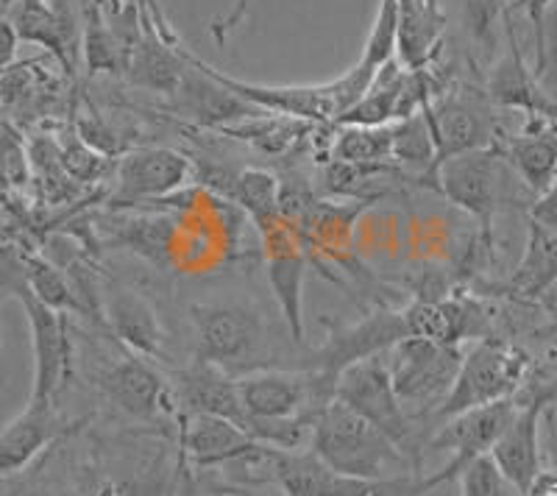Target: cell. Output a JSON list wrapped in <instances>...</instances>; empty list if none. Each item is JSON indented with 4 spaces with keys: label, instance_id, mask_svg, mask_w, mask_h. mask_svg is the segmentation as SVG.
Here are the masks:
<instances>
[{
    "label": "cell",
    "instance_id": "obj_1",
    "mask_svg": "<svg viewBox=\"0 0 557 496\" xmlns=\"http://www.w3.org/2000/svg\"><path fill=\"white\" fill-rule=\"evenodd\" d=\"M310 452L330 469L362 480L405 478L401 469L410 463V458L399 446L385 438L374 424H368L355 410H348L335 396L323 405V410L312 421Z\"/></svg>",
    "mask_w": 557,
    "mask_h": 496
},
{
    "label": "cell",
    "instance_id": "obj_35",
    "mask_svg": "<svg viewBox=\"0 0 557 496\" xmlns=\"http://www.w3.org/2000/svg\"><path fill=\"white\" fill-rule=\"evenodd\" d=\"M552 3L555 0H507V7L527 14L532 32H535V67L532 71L541 78L546 73V14H549Z\"/></svg>",
    "mask_w": 557,
    "mask_h": 496
},
{
    "label": "cell",
    "instance_id": "obj_34",
    "mask_svg": "<svg viewBox=\"0 0 557 496\" xmlns=\"http://www.w3.org/2000/svg\"><path fill=\"white\" fill-rule=\"evenodd\" d=\"M457 480H460V496H521L513 485L502 478L499 469L487 455L466 466Z\"/></svg>",
    "mask_w": 557,
    "mask_h": 496
},
{
    "label": "cell",
    "instance_id": "obj_13",
    "mask_svg": "<svg viewBox=\"0 0 557 496\" xmlns=\"http://www.w3.org/2000/svg\"><path fill=\"white\" fill-rule=\"evenodd\" d=\"M112 207H148L190 187L196 165L190 157L168 146H137L121 153L114 165Z\"/></svg>",
    "mask_w": 557,
    "mask_h": 496
},
{
    "label": "cell",
    "instance_id": "obj_3",
    "mask_svg": "<svg viewBox=\"0 0 557 496\" xmlns=\"http://www.w3.org/2000/svg\"><path fill=\"white\" fill-rule=\"evenodd\" d=\"M530 374L532 360L521 346L505 337H480L469 351H462L460 371L441 408L435 410L437 419L444 421L466 410L513 399Z\"/></svg>",
    "mask_w": 557,
    "mask_h": 496
},
{
    "label": "cell",
    "instance_id": "obj_38",
    "mask_svg": "<svg viewBox=\"0 0 557 496\" xmlns=\"http://www.w3.org/2000/svg\"><path fill=\"white\" fill-rule=\"evenodd\" d=\"M17 48H20V39L14 34L12 20L7 14L0 12V76L17 62Z\"/></svg>",
    "mask_w": 557,
    "mask_h": 496
},
{
    "label": "cell",
    "instance_id": "obj_39",
    "mask_svg": "<svg viewBox=\"0 0 557 496\" xmlns=\"http://www.w3.org/2000/svg\"><path fill=\"white\" fill-rule=\"evenodd\" d=\"M12 3H14V0H0V12L7 14L9 9H12Z\"/></svg>",
    "mask_w": 557,
    "mask_h": 496
},
{
    "label": "cell",
    "instance_id": "obj_27",
    "mask_svg": "<svg viewBox=\"0 0 557 496\" xmlns=\"http://www.w3.org/2000/svg\"><path fill=\"white\" fill-rule=\"evenodd\" d=\"M557 276V237L555 230L541 226V223L530 221L527 230V243L521 262L516 265L513 276L507 282V287L521 296V299H549L555 290Z\"/></svg>",
    "mask_w": 557,
    "mask_h": 496
},
{
    "label": "cell",
    "instance_id": "obj_21",
    "mask_svg": "<svg viewBox=\"0 0 557 496\" xmlns=\"http://www.w3.org/2000/svg\"><path fill=\"white\" fill-rule=\"evenodd\" d=\"M7 17L12 20L20 42L39 45L62 67L70 82L76 78L78 42H82L76 20L59 14L48 0H14Z\"/></svg>",
    "mask_w": 557,
    "mask_h": 496
},
{
    "label": "cell",
    "instance_id": "obj_7",
    "mask_svg": "<svg viewBox=\"0 0 557 496\" xmlns=\"http://www.w3.org/2000/svg\"><path fill=\"white\" fill-rule=\"evenodd\" d=\"M462 363V349L435 344L426 337H401L385 351V365L393 390L401 405H412L416 416L437 410L449 394Z\"/></svg>",
    "mask_w": 557,
    "mask_h": 496
},
{
    "label": "cell",
    "instance_id": "obj_5",
    "mask_svg": "<svg viewBox=\"0 0 557 496\" xmlns=\"http://www.w3.org/2000/svg\"><path fill=\"white\" fill-rule=\"evenodd\" d=\"M237 396L248 421H307L312 424L335 396V380L318 371H251L237 376Z\"/></svg>",
    "mask_w": 557,
    "mask_h": 496
},
{
    "label": "cell",
    "instance_id": "obj_4",
    "mask_svg": "<svg viewBox=\"0 0 557 496\" xmlns=\"http://www.w3.org/2000/svg\"><path fill=\"white\" fill-rule=\"evenodd\" d=\"M262 480L278 485L285 496H416V478L362 480L330 469L310 449H273L265 446L257 463Z\"/></svg>",
    "mask_w": 557,
    "mask_h": 496
},
{
    "label": "cell",
    "instance_id": "obj_32",
    "mask_svg": "<svg viewBox=\"0 0 557 496\" xmlns=\"http://www.w3.org/2000/svg\"><path fill=\"white\" fill-rule=\"evenodd\" d=\"M396 32H399V0H376L374 23L368 28L366 45L357 59L366 71H380L396 57Z\"/></svg>",
    "mask_w": 557,
    "mask_h": 496
},
{
    "label": "cell",
    "instance_id": "obj_2",
    "mask_svg": "<svg viewBox=\"0 0 557 496\" xmlns=\"http://www.w3.org/2000/svg\"><path fill=\"white\" fill-rule=\"evenodd\" d=\"M193 62H196L203 73H209V76L215 78L223 89H228L232 96L246 101L248 107L262 109V112H273V115L298 117V121L307 123H330V126H335V123L346 115L348 109L360 101L362 92H366L368 84H371V78H374L376 73L355 64V67L343 73V76L323 84H253L226 76V73H221L209 62L198 59L196 53H193Z\"/></svg>",
    "mask_w": 557,
    "mask_h": 496
},
{
    "label": "cell",
    "instance_id": "obj_16",
    "mask_svg": "<svg viewBox=\"0 0 557 496\" xmlns=\"http://www.w3.org/2000/svg\"><path fill=\"white\" fill-rule=\"evenodd\" d=\"M407 337L405 319H401V310H387V307H380V310L368 312L366 319L357 321L351 326H343V330H335L326 344L315 351L312 357L310 371H318V374L330 376L335 380L343 369L348 365L360 363V360H368V357H380L391 349L396 340Z\"/></svg>",
    "mask_w": 557,
    "mask_h": 496
},
{
    "label": "cell",
    "instance_id": "obj_37",
    "mask_svg": "<svg viewBox=\"0 0 557 496\" xmlns=\"http://www.w3.org/2000/svg\"><path fill=\"white\" fill-rule=\"evenodd\" d=\"M117 3H123V7H132V9H137V12L146 14V17L151 20V26L157 28V34L165 39V42L182 45L176 28L171 26V20H168L165 9H162V3H159V0H117Z\"/></svg>",
    "mask_w": 557,
    "mask_h": 496
},
{
    "label": "cell",
    "instance_id": "obj_26",
    "mask_svg": "<svg viewBox=\"0 0 557 496\" xmlns=\"http://www.w3.org/2000/svg\"><path fill=\"white\" fill-rule=\"evenodd\" d=\"M73 89L64 92L57 73L45 62H14L0 76V115L48 117L62 103L70 107Z\"/></svg>",
    "mask_w": 557,
    "mask_h": 496
},
{
    "label": "cell",
    "instance_id": "obj_22",
    "mask_svg": "<svg viewBox=\"0 0 557 496\" xmlns=\"http://www.w3.org/2000/svg\"><path fill=\"white\" fill-rule=\"evenodd\" d=\"M248 433L215 416L182 413V452L198 469H218L228 463H246L262 452Z\"/></svg>",
    "mask_w": 557,
    "mask_h": 496
},
{
    "label": "cell",
    "instance_id": "obj_17",
    "mask_svg": "<svg viewBox=\"0 0 557 496\" xmlns=\"http://www.w3.org/2000/svg\"><path fill=\"white\" fill-rule=\"evenodd\" d=\"M494 148L502 162L519 176L521 185L532 193V198L555 190L557 178V142L555 117L524 115L521 132H496Z\"/></svg>",
    "mask_w": 557,
    "mask_h": 496
},
{
    "label": "cell",
    "instance_id": "obj_12",
    "mask_svg": "<svg viewBox=\"0 0 557 496\" xmlns=\"http://www.w3.org/2000/svg\"><path fill=\"white\" fill-rule=\"evenodd\" d=\"M23 268V265H20ZM7 293L26 310L28 330H32V355H34V380L28 401H45L57 405L73 369V344H70L67 315L51 310L34 296L23 282V274L12 282Z\"/></svg>",
    "mask_w": 557,
    "mask_h": 496
},
{
    "label": "cell",
    "instance_id": "obj_19",
    "mask_svg": "<svg viewBox=\"0 0 557 496\" xmlns=\"http://www.w3.org/2000/svg\"><path fill=\"white\" fill-rule=\"evenodd\" d=\"M98 388L114 408L139 421H153L171 410V385L146 357L121 355L101 371Z\"/></svg>",
    "mask_w": 557,
    "mask_h": 496
},
{
    "label": "cell",
    "instance_id": "obj_40",
    "mask_svg": "<svg viewBox=\"0 0 557 496\" xmlns=\"http://www.w3.org/2000/svg\"><path fill=\"white\" fill-rule=\"evenodd\" d=\"M541 496H555V494H541Z\"/></svg>",
    "mask_w": 557,
    "mask_h": 496
},
{
    "label": "cell",
    "instance_id": "obj_33",
    "mask_svg": "<svg viewBox=\"0 0 557 496\" xmlns=\"http://www.w3.org/2000/svg\"><path fill=\"white\" fill-rule=\"evenodd\" d=\"M507 12V0H466V32L474 39L476 51H491L496 45V23Z\"/></svg>",
    "mask_w": 557,
    "mask_h": 496
},
{
    "label": "cell",
    "instance_id": "obj_36",
    "mask_svg": "<svg viewBox=\"0 0 557 496\" xmlns=\"http://www.w3.org/2000/svg\"><path fill=\"white\" fill-rule=\"evenodd\" d=\"M251 3L253 0H235V3L228 7L226 14H221V17H215L212 23H209V34H212V39H215L221 48L232 39V34L246 23L248 12H251Z\"/></svg>",
    "mask_w": 557,
    "mask_h": 496
},
{
    "label": "cell",
    "instance_id": "obj_15",
    "mask_svg": "<svg viewBox=\"0 0 557 496\" xmlns=\"http://www.w3.org/2000/svg\"><path fill=\"white\" fill-rule=\"evenodd\" d=\"M502 34H505V51L491 64L482 96L487 98L491 107L516 109L521 115L555 117V101H552L541 76L532 71V64L527 62L524 51H521L513 28V9L510 7H507L505 20H502Z\"/></svg>",
    "mask_w": 557,
    "mask_h": 496
},
{
    "label": "cell",
    "instance_id": "obj_29",
    "mask_svg": "<svg viewBox=\"0 0 557 496\" xmlns=\"http://www.w3.org/2000/svg\"><path fill=\"white\" fill-rule=\"evenodd\" d=\"M114 246H123L153 265H171L178 248V226L159 212H128L114 226Z\"/></svg>",
    "mask_w": 557,
    "mask_h": 496
},
{
    "label": "cell",
    "instance_id": "obj_18",
    "mask_svg": "<svg viewBox=\"0 0 557 496\" xmlns=\"http://www.w3.org/2000/svg\"><path fill=\"white\" fill-rule=\"evenodd\" d=\"M555 399H535L527 405H516V416L502 430L496 444L491 446L487 458L494 460L502 478L513 485L521 496L532 488L544 466H541V421L552 413Z\"/></svg>",
    "mask_w": 557,
    "mask_h": 496
},
{
    "label": "cell",
    "instance_id": "obj_8",
    "mask_svg": "<svg viewBox=\"0 0 557 496\" xmlns=\"http://www.w3.org/2000/svg\"><path fill=\"white\" fill-rule=\"evenodd\" d=\"M491 109L494 107L482 96V89L457 82L421 109L432 140V153H435L432 171L451 157L494 146L499 121Z\"/></svg>",
    "mask_w": 557,
    "mask_h": 496
},
{
    "label": "cell",
    "instance_id": "obj_31",
    "mask_svg": "<svg viewBox=\"0 0 557 496\" xmlns=\"http://www.w3.org/2000/svg\"><path fill=\"white\" fill-rule=\"evenodd\" d=\"M391 165L401 176L430 182L435 153H432L430 132H426L421 112L399 123H391Z\"/></svg>",
    "mask_w": 557,
    "mask_h": 496
},
{
    "label": "cell",
    "instance_id": "obj_23",
    "mask_svg": "<svg viewBox=\"0 0 557 496\" xmlns=\"http://www.w3.org/2000/svg\"><path fill=\"white\" fill-rule=\"evenodd\" d=\"M62 433L64 421L57 405L28 401L26 410L0 430V483L26 471Z\"/></svg>",
    "mask_w": 557,
    "mask_h": 496
},
{
    "label": "cell",
    "instance_id": "obj_41",
    "mask_svg": "<svg viewBox=\"0 0 557 496\" xmlns=\"http://www.w3.org/2000/svg\"><path fill=\"white\" fill-rule=\"evenodd\" d=\"M0 349H3V344H0Z\"/></svg>",
    "mask_w": 557,
    "mask_h": 496
},
{
    "label": "cell",
    "instance_id": "obj_11",
    "mask_svg": "<svg viewBox=\"0 0 557 496\" xmlns=\"http://www.w3.org/2000/svg\"><path fill=\"white\" fill-rule=\"evenodd\" d=\"M513 416L516 401L505 399L494 401V405H485V408L466 410V413L444 419V424L437 426V433L432 435L426 449H430V452H449L451 458L446 460L441 469L432 471L430 478H416V496L430 494L437 485L455 483L466 466L491 452V446L496 444V438H499L502 430L510 424Z\"/></svg>",
    "mask_w": 557,
    "mask_h": 496
},
{
    "label": "cell",
    "instance_id": "obj_6",
    "mask_svg": "<svg viewBox=\"0 0 557 496\" xmlns=\"http://www.w3.org/2000/svg\"><path fill=\"white\" fill-rule=\"evenodd\" d=\"M335 399L343 401L348 410L374 424L385 438L399 446L410 458L412 469H421V452L416 446V426L407 419L399 396L393 390L391 374H387L385 355L368 357L360 363L348 365L335 376Z\"/></svg>",
    "mask_w": 557,
    "mask_h": 496
},
{
    "label": "cell",
    "instance_id": "obj_28",
    "mask_svg": "<svg viewBox=\"0 0 557 496\" xmlns=\"http://www.w3.org/2000/svg\"><path fill=\"white\" fill-rule=\"evenodd\" d=\"M312 126L315 123L257 109L248 117H240V121L215 128V132L223 134V137H232V140L248 142V146L257 148L260 153H268V157H285L298 142L310 137Z\"/></svg>",
    "mask_w": 557,
    "mask_h": 496
},
{
    "label": "cell",
    "instance_id": "obj_25",
    "mask_svg": "<svg viewBox=\"0 0 557 496\" xmlns=\"http://www.w3.org/2000/svg\"><path fill=\"white\" fill-rule=\"evenodd\" d=\"M446 17L441 0H399L396 62L407 71H424L441 62L446 45Z\"/></svg>",
    "mask_w": 557,
    "mask_h": 496
},
{
    "label": "cell",
    "instance_id": "obj_24",
    "mask_svg": "<svg viewBox=\"0 0 557 496\" xmlns=\"http://www.w3.org/2000/svg\"><path fill=\"white\" fill-rule=\"evenodd\" d=\"M171 394L182 405V413L226 419L246 433V413H243L240 396H237L235 376L226 371L193 360L187 369L173 374Z\"/></svg>",
    "mask_w": 557,
    "mask_h": 496
},
{
    "label": "cell",
    "instance_id": "obj_10",
    "mask_svg": "<svg viewBox=\"0 0 557 496\" xmlns=\"http://www.w3.org/2000/svg\"><path fill=\"white\" fill-rule=\"evenodd\" d=\"M253 230L262 243L265 280L273 301L285 319L293 344H305V282L310 251L298 237L296 226L282 212L262 223H253Z\"/></svg>",
    "mask_w": 557,
    "mask_h": 496
},
{
    "label": "cell",
    "instance_id": "obj_9",
    "mask_svg": "<svg viewBox=\"0 0 557 496\" xmlns=\"http://www.w3.org/2000/svg\"><path fill=\"white\" fill-rule=\"evenodd\" d=\"M190 324L193 351H196L198 363L215 365L226 374L257 357L262 340H265L260 312L248 305H237V301L193 305Z\"/></svg>",
    "mask_w": 557,
    "mask_h": 496
},
{
    "label": "cell",
    "instance_id": "obj_14",
    "mask_svg": "<svg viewBox=\"0 0 557 496\" xmlns=\"http://www.w3.org/2000/svg\"><path fill=\"white\" fill-rule=\"evenodd\" d=\"M502 176H505V162L494 146H487L441 162L432 171L426 187L441 193L457 210L476 218L482 235L487 237L491 221L502 204Z\"/></svg>",
    "mask_w": 557,
    "mask_h": 496
},
{
    "label": "cell",
    "instance_id": "obj_20",
    "mask_svg": "<svg viewBox=\"0 0 557 496\" xmlns=\"http://www.w3.org/2000/svg\"><path fill=\"white\" fill-rule=\"evenodd\" d=\"M101 301V324L109 335L117 337V344L126 346L132 355L159 360L165 346V332L159 324V315L137 290L123 285H109L98 290Z\"/></svg>",
    "mask_w": 557,
    "mask_h": 496
},
{
    "label": "cell",
    "instance_id": "obj_30",
    "mask_svg": "<svg viewBox=\"0 0 557 496\" xmlns=\"http://www.w3.org/2000/svg\"><path fill=\"white\" fill-rule=\"evenodd\" d=\"M335 137L330 160L355 168H393L391 165V126H332Z\"/></svg>",
    "mask_w": 557,
    "mask_h": 496
}]
</instances>
